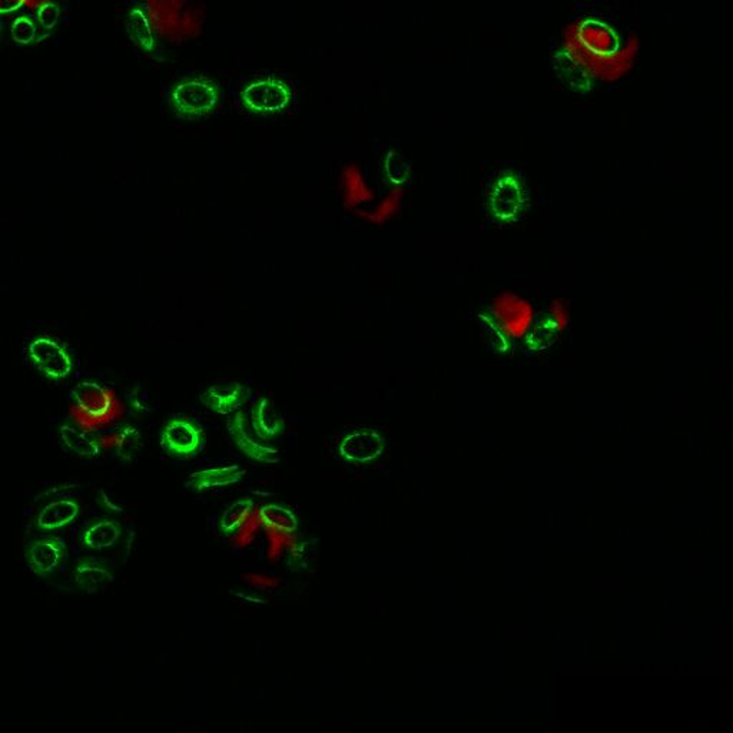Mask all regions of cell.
<instances>
[{"mask_svg": "<svg viewBox=\"0 0 733 733\" xmlns=\"http://www.w3.org/2000/svg\"><path fill=\"white\" fill-rule=\"evenodd\" d=\"M69 0H0V39L21 48L45 42L57 33Z\"/></svg>", "mask_w": 733, "mask_h": 733, "instance_id": "cell-1", "label": "cell"}, {"mask_svg": "<svg viewBox=\"0 0 733 733\" xmlns=\"http://www.w3.org/2000/svg\"><path fill=\"white\" fill-rule=\"evenodd\" d=\"M640 41L638 36L632 35L620 43L615 52L609 55H599L586 50L577 41L570 25L566 26L562 38V55L572 63L575 69H579L584 77L596 79V81H619L632 70L636 58L639 55Z\"/></svg>", "mask_w": 733, "mask_h": 733, "instance_id": "cell-2", "label": "cell"}, {"mask_svg": "<svg viewBox=\"0 0 733 733\" xmlns=\"http://www.w3.org/2000/svg\"><path fill=\"white\" fill-rule=\"evenodd\" d=\"M221 87L206 77H189L176 82L169 92V105L179 118L199 119L220 105Z\"/></svg>", "mask_w": 733, "mask_h": 733, "instance_id": "cell-3", "label": "cell"}, {"mask_svg": "<svg viewBox=\"0 0 733 733\" xmlns=\"http://www.w3.org/2000/svg\"><path fill=\"white\" fill-rule=\"evenodd\" d=\"M528 205V188L519 175L502 172L487 189L485 206L490 217L500 224H511L519 220Z\"/></svg>", "mask_w": 733, "mask_h": 733, "instance_id": "cell-4", "label": "cell"}, {"mask_svg": "<svg viewBox=\"0 0 733 733\" xmlns=\"http://www.w3.org/2000/svg\"><path fill=\"white\" fill-rule=\"evenodd\" d=\"M293 99V87L278 77H255L240 92L242 106L255 115L284 113Z\"/></svg>", "mask_w": 733, "mask_h": 733, "instance_id": "cell-5", "label": "cell"}, {"mask_svg": "<svg viewBox=\"0 0 733 733\" xmlns=\"http://www.w3.org/2000/svg\"><path fill=\"white\" fill-rule=\"evenodd\" d=\"M74 412L84 429L101 426L116 414V403L106 388L94 381L79 383L72 392Z\"/></svg>", "mask_w": 733, "mask_h": 733, "instance_id": "cell-6", "label": "cell"}, {"mask_svg": "<svg viewBox=\"0 0 733 733\" xmlns=\"http://www.w3.org/2000/svg\"><path fill=\"white\" fill-rule=\"evenodd\" d=\"M162 448L172 457L186 460L201 451L205 443L203 427L189 419H172L159 434Z\"/></svg>", "mask_w": 733, "mask_h": 733, "instance_id": "cell-7", "label": "cell"}, {"mask_svg": "<svg viewBox=\"0 0 733 733\" xmlns=\"http://www.w3.org/2000/svg\"><path fill=\"white\" fill-rule=\"evenodd\" d=\"M385 437L373 429H356L342 437L337 454L349 465H370L385 451Z\"/></svg>", "mask_w": 733, "mask_h": 733, "instance_id": "cell-8", "label": "cell"}, {"mask_svg": "<svg viewBox=\"0 0 733 733\" xmlns=\"http://www.w3.org/2000/svg\"><path fill=\"white\" fill-rule=\"evenodd\" d=\"M228 431L238 450L242 451L251 460L262 465H276L280 460L278 450L255 433L251 421L247 419L244 412H235L234 416L228 420Z\"/></svg>", "mask_w": 733, "mask_h": 733, "instance_id": "cell-9", "label": "cell"}, {"mask_svg": "<svg viewBox=\"0 0 733 733\" xmlns=\"http://www.w3.org/2000/svg\"><path fill=\"white\" fill-rule=\"evenodd\" d=\"M29 358L43 376L59 381L72 373V358L59 342L41 337L29 346Z\"/></svg>", "mask_w": 733, "mask_h": 733, "instance_id": "cell-10", "label": "cell"}, {"mask_svg": "<svg viewBox=\"0 0 733 733\" xmlns=\"http://www.w3.org/2000/svg\"><path fill=\"white\" fill-rule=\"evenodd\" d=\"M582 45L599 55H609L620 46V38L611 26L594 19H579L569 23Z\"/></svg>", "mask_w": 733, "mask_h": 733, "instance_id": "cell-11", "label": "cell"}, {"mask_svg": "<svg viewBox=\"0 0 733 733\" xmlns=\"http://www.w3.org/2000/svg\"><path fill=\"white\" fill-rule=\"evenodd\" d=\"M67 555V546L57 538H41L26 546L25 557L32 572L41 577L52 576Z\"/></svg>", "mask_w": 733, "mask_h": 733, "instance_id": "cell-12", "label": "cell"}, {"mask_svg": "<svg viewBox=\"0 0 733 733\" xmlns=\"http://www.w3.org/2000/svg\"><path fill=\"white\" fill-rule=\"evenodd\" d=\"M79 513H81V504L77 500H53L39 511L36 516V528L46 533L63 530L77 520Z\"/></svg>", "mask_w": 733, "mask_h": 733, "instance_id": "cell-13", "label": "cell"}, {"mask_svg": "<svg viewBox=\"0 0 733 733\" xmlns=\"http://www.w3.org/2000/svg\"><path fill=\"white\" fill-rule=\"evenodd\" d=\"M245 470L241 466H218L208 467L193 473L188 479V487L194 492H205V490L221 489L241 482Z\"/></svg>", "mask_w": 733, "mask_h": 733, "instance_id": "cell-14", "label": "cell"}, {"mask_svg": "<svg viewBox=\"0 0 733 733\" xmlns=\"http://www.w3.org/2000/svg\"><path fill=\"white\" fill-rule=\"evenodd\" d=\"M251 426L264 440H276L284 433L285 423L280 410L268 398H261L252 407Z\"/></svg>", "mask_w": 733, "mask_h": 733, "instance_id": "cell-15", "label": "cell"}, {"mask_svg": "<svg viewBox=\"0 0 733 733\" xmlns=\"http://www.w3.org/2000/svg\"><path fill=\"white\" fill-rule=\"evenodd\" d=\"M75 584L84 592H96L113 580V569L105 560L84 557L74 572Z\"/></svg>", "mask_w": 733, "mask_h": 733, "instance_id": "cell-16", "label": "cell"}, {"mask_svg": "<svg viewBox=\"0 0 733 733\" xmlns=\"http://www.w3.org/2000/svg\"><path fill=\"white\" fill-rule=\"evenodd\" d=\"M201 403L211 412L228 414L244 403V388L238 383L213 385L201 395Z\"/></svg>", "mask_w": 733, "mask_h": 733, "instance_id": "cell-17", "label": "cell"}, {"mask_svg": "<svg viewBox=\"0 0 733 733\" xmlns=\"http://www.w3.org/2000/svg\"><path fill=\"white\" fill-rule=\"evenodd\" d=\"M126 31L135 45L145 52H154L158 48V39L150 23L149 14L145 7L133 6L126 14Z\"/></svg>", "mask_w": 733, "mask_h": 733, "instance_id": "cell-18", "label": "cell"}, {"mask_svg": "<svg viewBox=\"0 0 733 733\" xmlns=\"http://www.w3.org/2000/svg\"><path fill=\"white\" fill-rule=\"evenodd\" d=\"M258 519L262 528L278 535H294L300 526L297 514L281 503L264 504L259 509Z\"/></svg>", "mask_w": 733, "mask_h": 733, "instance_id": "cell-19", "label": "cell"}, {"mask_svg": "<svg viewBox=\"0 0 733 733\" xmlns=\"http://www.w3.org/2000/svg\"><path fill=\"white\" fill-rule=\"evenodd\" d=\"M122 535V526L113 519H101L89 524L82 535V545L89 550L102 552L116 545Z\"/></svg>", "mask_w": 733, "mask_h": 733, "instance_id": "cell-20", "label": "cell"}, {"mask_svg": "<svg viewBox=\"0 0 733 733\" xmlns=\"http://www.w3.org/2000/svg\"><path fill=\"white\" fill-rule=\"evenodd\" d=\"M59 436L63 446L81 457H96L101 451V444L86 429L65 424L60 427Z\"/></svg>", "mask_w": 733, "mask_h": 733, "instance_id": "cell-21", "label": "cell"}, {"mask_svg": "<svg viewBox=\"0 0 733 733\" xmlns=\"http://www.w3.org/2000/svg\"><path fill=\"white\" fill-rule=\"evenodd\" d=\"M254 506V500L247 499V497L232 502L218 519V529H220L221 533L224 536L237 533L242 528V524L249 519Z\"/></svg>", "mask_w": 733, "mask_h": 733, "instance_id": "cell-22", "label": "cell"}, {"mask_svg": "<svg viewBox=\"0 0 733 733\" xmlns=\"http://www.w3.org/2000/svg\"><path fill=\"white\" fill-rule=\"evenodd\" d=\"M116 456L125 463L135 460L142 448V436L137 427L125 426L115 437Z\"/></svg>", "mask_w": 733, "mask_h": 733, "instance_id": "cell-23", "label": "cell"}, {"mask_svg": "<svg viewBox=\"0 0 733 733\" xmlns=\"http://www.w3.org/2000/svg\"><path fill=\"white\" fill-rule=\"evenodd\" d=\"M409 164L397 152H388L383 162L385 179L393 186H402L409 179Z\"/></svg>", "mask_w": 733, "mask_h": 733, "instance_id": "cell-24", "label": "cell"}, {"mask_svg": "<svg viewBox=\"0 0 733 733\" xmlns=\"http://www.w3.org/2000/svg\"><path fill=\"white\" fill-rule=\"evenodd\" d=\"M317 550V543L314 540L300 541L293 546L288 552V563L293 569H307L312 565Z\"/></svg>", "mask_w": 733, "mask_h": 733, "instance_id": "cell-25", "label": "cell"}]
</instances>
